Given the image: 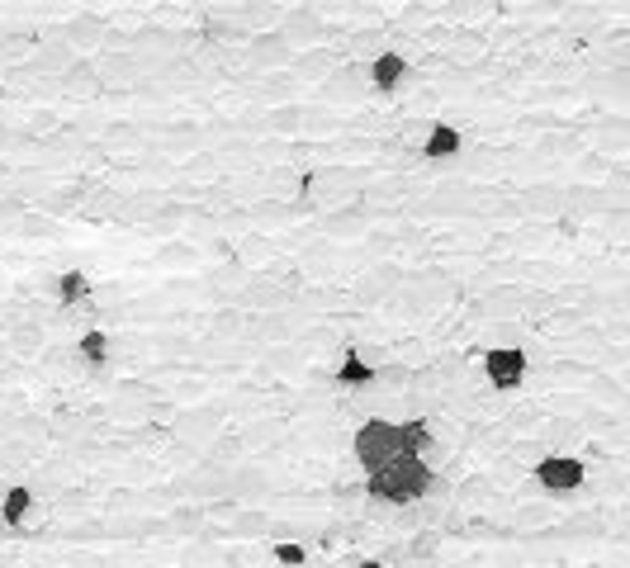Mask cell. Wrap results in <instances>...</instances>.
<instances>
[{"mask_svg": "<svg viewBox=\"0 0 630 568\" xmlns=\"http://www.w3.org/2000/svg\"><path fill=\"white\" fill-rule=\"evenodd\" d=\"M531 483H536L540 497H550V502H569V497H583L588 493V483H593V464L574 455V450H564V455H540L536 469H531Z\"/></svg>", "mask_w": 630, "mask_h": 568, "instance_id": "cell-2", "label": "cell"}, {"mask_svg": "<svg viewBox=\"0 0 630 568\" xmlns=\"http://www.w3.org/2000/svg\"><path fill=\"white\" fill-rule=\"evenodd\" d=\"M72 351L81 360V370H90V374H105L114 365V337H109L105 327H81Z\"/></svg>", "mask_w": 630, "mask_h": 568, "instance_id": "cell-3", "label": "cell"}, {"mask_svg": "<svg viewBox=\"0 0 630 568\" xmlns=\"http://www.w3.org/2000/svg\"><path fill=\"white\" fill-rule=\"evenodd\" d=\"M0 568H616L630 10L0 0ZM67 318V313H62Z\"/></svg>", "mask_w": 630, "mask_h": 568, "instance_id": "cell-1", "label": "cell"}]
</instances>
